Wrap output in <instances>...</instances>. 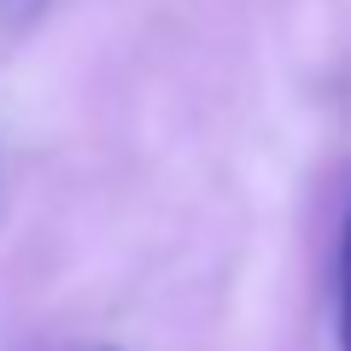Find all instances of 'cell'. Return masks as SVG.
I'll list each match as a JSON object with an SVG mask.
<instances>
[{
  "mask_svg": "<svg viewBox=\"0 0 351 351\" xmlns=\"http://www.w3.org/2000/svg\"><path fill=\"white\" fill-rule=\"evenodd\" d=\"M339 351H351V211L339 223Z\"/></svg>",
  "mask_w": 351,
  "mask_h": 351,
  "instance_id": "cell-1",
  "label": "cell"
}]
</instances>
